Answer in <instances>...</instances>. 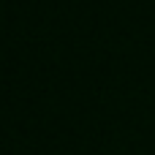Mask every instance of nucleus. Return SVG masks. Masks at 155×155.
Listing matches in <instances>:
<instances>
[]
</instances>
